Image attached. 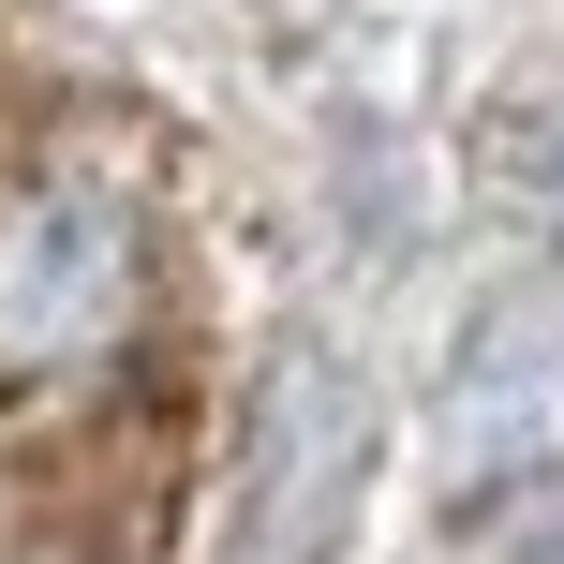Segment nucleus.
Segmentation results:
<instances>
[{"instance_id":"nucleus-1","label":"nucleus","mask_w":564,"mask_h":564,"mask_svg":"<svg viewBox=\"0 0 564 564\" xmlns=\"http://www.w3.org/2000/svg\"><path fill=\"white\" fill-rule=\"evenodd\" d=\"M149 327V194L119 164L0 178V401L75 387Z\"/></svg>"},{"instance_id":"nucleus-2","label":"nucleus","mask_w":564,"mask_h":564,"mask_svg":"<svg viewBox=\"0 0 564 564\" xmlns=\"http://www.w3.org/2000/svg\"><path fill=\"white\" fill-rule=\"evenodd\" d=\"M0 564H105L89 535H0Z\"/></svg>"}]
</instances>
